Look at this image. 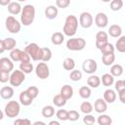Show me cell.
<instances>
[{
	"label": "cell",
	"mask_w": 125,
	"mask_h": 125,
	"mask_svg": "<svg viewBox=\"0 0 125 125\" xmlns=\"http://www.w3.org/2000/svg\"><path fill=\"white\" fill-rule=\"evenodd\" d=\"M49 125H60V122L53 120V121H50V122H49Z\"/></svg>",
	"instance_id": "53"
},
{
	"label": "cell",
	"mask_w": 125,
	"mask_h": 125,
	"mask_svg": "<svg viewBox=\"0 0 125 125\" xmlns=\"http://www.w3.org/2000/svg\"><path fill=\"white\" fill-rule=\"evenodd\" d=\"M87 84L91 88H98L101 85V78L97 75L91 74L87 79Z\"/></svg>",
	"instance_id": "24"
},
{
	"label": "cell",
	"mask_w": 125,
	"mask_h": 125,
	"mask_svg": "<svg viewBox=\"0 0 125 125\" xmlns=\"http://www.w3.org/2000/svg\"><path fill=\"white\" fill-rule=\"evenodd\" d=\"M69 78L74 82L79 81L82 78V72L80 70H78V69H72L70 74H69Z\"/></svg>",
	"instance_id": "38"
},
{
	"label": "cell",
	"mask_w": 125,
	"mask_h": 125,
	"mask_svg": "<svg viewBox=\"0 0 125 125\" xmlns=\"http://www.w3.org/2000/svg\"><path fill=\"white\" fill-rule=\"evenodd\" d=\"M35 73H36L37 77H39L40 79L48 78L50 75V69H49L48 64L45 62H39L35 67Z\"/></svg>",
	"instance_id": "7"
},
{
	"label": "cell",
	"mask_w": 125,
	"mask_h": 125,
	"mask_svg": "<svg viewBox=\"0 0 125 125\" xmlns=\"http://www.w3.org/2000/svg\"><path fill=\"white\" fill-rule=\"evenodd\" d=\"M16 45H17V41L12 37H7L3 40V46H4L5 51H11L15 49Z\"/></svg>",
	"instance_id": "23"
},
{
	"label": "cell",
	"mask_w": 125,
	"mask_h": 125,
	"mask_svg": "<svg viewBox=\"0 0 125 125\" xmlns=\"http://www.w3.org/2000/svg\"><path fill=\"white\" fill-rule=\"evenodd\" d=\"M108 34L111 37L118 38L122 34V28H121V26L118 25V24H112V25H110L109 26V29H108Z\"/></svg>",
	"instance_id": "21"
},
{
	"label": "cell",
	"mask_w": 125,
	"mask_h": 125,
	"mask_svg": "<svg viewBox=\"0 0 125 125\" xmlns=\"http://www.w3.org/2000/svg\"><path fill=\"white\" fill-rule=\"evenodd\" d=\"M78 28V20L75 16L73 15H69L66 17L65 21H64V25L62 28L63 34L69 37H72L73 35H75L76 31Z\"/></svg>",
	"instance_id": "2"
},
{
	"label": "cell",
	"mask_w": 125,
	"mask_h": 125,
	"mask_svg": "<svg viewBox=\"0 0 125 125\" xmlns=\"http://www.w3.org/2000/svg\"><path fill=\"white\" fill-rule=\"evenodd\" d=\"M94 109L98 113H104V112H105V110L107 109V104H106V102L104 99H102V98L97 99L95 101V104H94Z\"/></svg>",
	"instance_id": "13"
},
{
	"label": "cell",
	"mask_w": 125,
	"mask_h": 125,
	"mask_svg": "<svg viewBox=\"0 0 125 125\" xmlns=\"http://www.w3.org/2000/svg\"><path fill=\"white\" fill-rule=\"evenodd\" d=\"M98 123L100 125H110L112 123V119L109 115H106V114H103L101 113V115L98 117Z\"/></svg>",
	"instance_id": "32"
},
{
	"label": "cell",
	"mask_w": 125,
	"mask_h": 125,
	"mask_svg": "<svg viewBox=\"0 0 125 125\" xmlns=\"http://www.w3.org/2000/svg\"><path fill=\"white\" fill-rule=\"evenodd\" d=\"M21 8L19 2H11L8 5V12L12 15H19L21 12Z\"/></svg>",
	"instance_id": "22"
},
{
	"label": "cell",
	"mask_w": 125,
	"mask_h": 125,
	"mask_svg": "<svg viewBox=\"0 0 125 125\" xmlns=\"http://www.w3.org/2000/svg\"><path fill=\"white\" fill-rule=\"evenodd\" d=\"M80 110L85 113V114H88V113H91L93 111V105L91 104V103L89 102H83L81 104H80Z\"/></svg>",
	"instance_id": "37"
},
{
	"label": "cell",
	"mask_w": 125,
	"mask_h": 125,
	"mask_svg": "<svg viewBox=\"0 0 125 125\" xmlns=\"http://www.w3.org/2000/svg\"><path fill=\"white\" fill-rule=\"evenodd\" d=\"M0 96L4 100H10L14 96V89L11 86H5L0 90Z\"/></svg>",
	"instance_id": "20"
},
{
	"label": "cell",
	"mask_w": 125,
	"mask_h": 125,
	"mask_svg": "<svg viewBox=\"0 0 125 125\" xmlns=\"http://www.w3.org/2000/svg\"><path fill=\"white\" fill-rule=\"evenodd\" d=\"M53 104H54L56 106L61 107V106L65 105V104H66V100H65L64 98H62V97L59 94V95H56V96L53 98Z\"/></svg>",
	"instance_id": "36"
},
{
	"label": "cell",
	"mask_w": 125,
	"mask_h": 125,
	"mask_svg": "<svg viewBox=\"0 0 125 125\" xmlns=\"http://www.w3.org/2000/svg\"><path fill=\"white\" fill-rule=\"evenodd\" d=\"M107 33L104 31H99L96 34V47L98 49H100L104 44H105L107 42Z\"/></svg>",
	"instance_id": "14"
},
{
	"label": "cell",
	"mask_w": 125,
	"mask_h": 125,
	"mask_svg": "<svg viewBox=\"0 0 125 125\" xmlns=\"http://www.w3.org/2000/svg\"><path fill=\"white\" fill-rule=\"evenodd\" d=\"M101 82L103 83L104 86L109 87V86H111V85L114 83V77H113L110 73H104V74L102 76Z\"/></svg>",
	"instance_id": "26"
},
{
	"label": "cell",
	"mask_w": 125,
	"mask_h": 125,
	"mask_svg": "<svg viewBox=\"0 0 125 125\" xmlns=\"http://www.w3.org/2000/svg\"><path fill=\"white\" fill-rule=\"evenodd\" d=\"M83 122L85 124H87V125H92V124H94L96 122V119L92 114L88 113V114H85V116L83 118Z\"/></svg>",
	"instance_id": "45"
},
{
	"label": "cell",
	"mask_w": 125,
	"mask_h": 125,
	"mask_svg": "<svg viewBox=\"0 0 125 125\" xmlns=\"http://www.w3.org/2000/svg\"><path fill=\"white\" fill-rule=\"evenodd\" d=\"M21 51V50L17 49V48L11 50V52H10V58H11V60H12L13 62H20Z\"/></svg>",
	"instance_id": "41"
},
{
	"label": "cell",
	"mask_w": 125,
	"mask_h": 125,
	"mask_svg": "<svg viewBox=\"0 0 125 125\" xmlns=\"http://www.w3.org/2000/svg\"><path fill=\"white\" fill-rule=\"evenodd\" d=\"M67 113H68V118H67V120H70V121H76V120H78L79 117H80L79 112L76 111V110H73V109L67 111Z\"/></svg>",
	"instance_id": "43"
},
{
	"label": "cell",
	"mask_w": 125,
	"mask_h": 125,
	"mask_svg": "<svg viewBox=\"0 0 125 125\" xmlns=\"http://www.w3.org/2000/svg\"><path fill=\"white\" fill-rule=\"evenodd\" d=\"M10 3H11V0H0L1 6H8Z\"/></svg>",
	"instance_id": "51"
},
{
	"label": "cell",
	"mask_w": 125,
	"mask_h": 125,
	"mask_svg": "<svg viewBox=\"0 0 125 125\" xmlns=\"http://www.w3.org/2000/svg\"><path fill=\"white\" fill-rule=\"evenodd\" d=\"M117 93H118V97H119L120 102L122 104H124L125 103V89H122V90L118 91Z\"/></svg>",
	"instance_id": "50"
},
{
	"label": "cell",
	"mask_w": 125,
	"mask_h": 125,
	"mask_svg": "<svg viewBox=\"0 0 125 125\" xmlns=\"http://www.w3.org/2000/svg\"><path fill=\"white\" fill-rule=\"evenodd\" d=\"M115 61V55L114 53L111 54H105L102 57V62L104 65H111Z\"/></svg>",
	"instance_id": "29"
},
{
	"label": "cell",
	"mask_w": 125,
	"mask_h": 125,
	"mask_svg": "<svg viewBox=\"0 0 125 125\" xmlns=\"http://www.w3.org/2000/svg\"><path fill=\"white\" fill-rule=\"evenodd\" d=\"M86 41L81 37H73L67 40L66 48L70 51H81L85 48Z\"/></svg>",
	"instance_id": "4"
},
{
	"label": "cell",
	"mask_w": 125,
	"mask_h": 125,
	"mask_svg": "<svg viewBox=\"0 0 125 125\" xmlns=\"http://www.w3.org/2000/svg\"><path fill=\"white\" fill-rule=\"evenodd\" d=\"M95 23L100 28L105 27L107 25V23H108V18H107V16L104 13H102V12L98 13L96 15V17H95Z\"/></svg>",
	"instance_id": "11"
},
{
	"label": "cell",
	"mask_w": 125,
	"mask_h": 125,
	"mask_svg": "<svg viewBox=\"0 0 125 125\" xmlns=\"http://www.w3.org/2000/svg\"><path fill=\"white\" fill-rule=\"evenodd\" d=\"M103 2H104V3H107V2H110L111 0H102Z\"/></svg>",
	"instance_id": "56"
},
{
	"label": "cell",
	"mask_w": 125,
	"mask_h": 125,
	"mask_svg": "<svg viewBox=\"0 0 125 125\" xmlns=\"http://www.w3.org/2000/svg\"><path fill=\"white\" fill-rule=\"evenodd\" d=\"M94 21L93 16L89 12H83L79 16V23L83 28H89L92 26Z\"/></svg>",
	"instance_id": "8"
},
{
	"label": "cell",
	"mask_w": 125,
	"mask_h": 125,
	"mask_svg": "<svg viewBox=\"0 0 125 125\" xmlns=\"http://www.w3.org/2000/svg\"><path fill=\"white\" fill-rule=\"evenodd\" d=\"M24 51L29 55L30 59L33 61H38L39 53H40V47L36 43H29L26 45Z\"/></svg>",
	"instance_id": "9"
},
{
	"label": "cell",
	"mask_w": 125,
	"mask_h": 125,
	"mask_svg": "<svg viewBox=\"0 0 125 125\" xmlns=\"http://www.w3.org/2000/svg\"><path fill=\"white\" fill-rule=\"evenodd\" d=\"M51 41L54 45H61L64 41V34L62 32H55L51 36Z\"/></svg>",
	"instance_id": "25"
},
{
	"label": "cell",
	"mask_w": 125,
	"mask_h": 125,
	"mask_svg": "<svg viewBox=\"0 0 125 125\" xmlns=\"http://www.w3.org/2000/svg\"><path fill=\"white\" fill-rule=\"evenodd\" d=\"M109 6L112 11H119L123 7V1L122 0H111Z\"/></svg>",
	"instance_id": "39"
},
{
	"label": "cell",
	"mask_w": 125,
	"mask_h": 125,
	"mask_svg": "<svg viewBox=\"0 0 125 125\" xmlns=\"http://www.w3.org/2000/svg\"><path fill=\"white\" fill-rule=\"evenodd\" d=\"M56 116L59 120L61 121H65L67 120L68 118V113H67V110L65 109H59L57 112H56Z\"/></svg>",
	"instance_id": "40"
},
{
	"label": "cell",
	"mask_w": 125,
	"mask_h": 125,
	"mask_svg": "<svg viewBox=\"0 0 125 125\" xmlns=\"http://www.w3.org/2000/svg\"><path fill=\"white\" fill-rule=\"evenodd\" d=\"M60 95L67 101V100L71 99L72 96H73V88L70 85H67V84L66 85H63L62 87L61 91H60Z\"/></svg>",
	"instance_id": "17"
},
{
	"label": "cell",
	"mask_w": 125,
	"mask_h": 125,
	"mask_svg": "<svg viewBox=\"0 0 125 125\" xmlns=\"http://www.w3.org/2000/svg\"><path fill=\"white\" fill-rule=\"evenodd\" d=\"M24 80H25V73H23L21 70H14L10 75L9 82L11 86L19 87Z\"/></svg>",
	"instance_id": "6"
},
{
	"label": "cell",
	"mask_w": 125,
	"mask_h": 125,
	"mask_svg": "<svg viewBox=\"0 0 125 125\" xmlns=\"http://www.w3.org/2000/svg\"><path fill=\"white\" fill-rule=\"evenodd\" d=\"M20 111H21V105L20 104L17 102V101H10L7 103V104L5 105V108H4V112L5 114L10 117V118H14V117H17L19 114H20Z\"/></svg>",
	"instance_id": "3"
},
{
	"label": "cell",
	"mask_w": 125,
	"mask_h": 125,
	"mask_svg": "<svg viewBox=\"0 0 125 125\" xmlns=\"http://www.w3.org/2000/svg\"><path fill=\"white\" fill-rule=\"evenodd\" d=\"M41 113H42V116L45 117V118H50L52 116H54L55 114V108L53 105H45L42 110H41Z\"/></svg>",
	"instance_id": "27"
},
{
	"label": "cell",
	"mask_w": 125,
	"mask_h": 125,
	"mask_svg": "<svg viewBox=\"0 0 125 125\" xmlns=\"http://www.w3.org/2000/svg\"><path fill=\"white\" fill-rule=\"evenodd\" d=\"M78 93H79V96L82 99H89L91 97V94H92L91 89L88 86H82V87H80Z\"/></svg>",
	"instance_id": "35"
},
{
	"label": "cell",
	"mask_w": 125,
	"mask_h": 125,
	"mask_svg": "<svg viewBox=\"0 0 125 125\" xmlns=\"http://www.w3.org/2000/svg\"><path fill=\"white\" fill-rule=\"evenodd\" d=\"M114 88H115V90H116L117 92L120 91V90H122V89H125V81L122 80V79L117 80V81L115 82V86H114Z\"/></svg>",
	"instance_id": "49"
},
{
	"label": "cell",
	"mask_w": 125,
	"mask_h": 125,
	"mask_svg": "<svg viewBox=\"0 0 125 125\" xmlns=\"http://www.w3.org/2000/svg\"><path fill=\"white\" fill-rule=\"evenodd\" d=\"M3 117H4V113H3V111L0 109V120H2Z\"/></svg>",
	"instance_id": "55"
},
{
	"label": "cell",
	"mask_w": 125,
	"mask_h": 125,
	"mask_svg": "<svg viewBox=\"0 0 125 125\" xmlns=\"http://www.w3.org/2000/svg\"><path fill=\"white\" fill-rule=\"evenodd\" d=\"M33 100H34V99H33L26 91H22V92L20 94V102H21V104L22 105H24V106L30 105V104H32Z\"/></svg>",
	"instance_id": "18"
},
{
	"label": "cell",
	"mask_w": 125,
	"mask_h": 125,
	"mask_svg": "<svg viewBox=\"0 0 125 125\" xmlns=\"http://www.w3.org/2000/svg\"><path fill=\"white\" fill-rule=\"evenodd\" d=\"M59 14V10L57 8V6L54 5H50L45 9V17L49 20H54L58 17Z\"/></svg>",
	"instance_id": "16"
},
{
	"label": "cell",
	"mask_w": 125,
	"mask_h": 125,
	"mask_svg": "<svg viewBox=\"0 0 125 125\" xmlns=\"http://www.w3.org/2000/svg\"><path fill=\"white\" fill-rule=\"evenodd\" d=\"M5 26L7 28V30L13 34H16V33H19L20 30H21V23L20 21L13 16H9L6 21H5Z\"/></svg>",
	"instance_id": "5"
},
{
	"label": "cell",
	"mask_w": 125,
	"mask_h": 125,
	"mask_svg": "<svg viewBox=\"0 0 125 125\" xmlns=\"http://www.w3.org/2000/svg\"><path fill=\"white\" fill-rule=\"evenodd\" d=\"M99 50L102 52V54H103V55H105V54H111V53H114L115 48H114V46H113L111 43L106 42V43H105V44H104V45H103Z\"/></svg>",
	"instance_id": "31"
},
{
	"label": "cell",
	"mask_w": 125,
	"mask_h": 125,
	"mask_svg": "<svg viewBox=\"0 0 125 125\" xmlns=\"http://www.w3.org/2000/svg\"><path fill=\"white\" fill-rule=\"evenodd\" d=\"M119 53H124L125 52V36H119L114 47Z\"/></svg>",
	"instance_id": "30"
},
{
	"label": "cell",
	"mask_w": 125,
	"mask_h": 125,
	"mask_svg": "<svg viewBox=\"0 0 125 125\" xmlns=\"http://www.w3.org/2000/svg\"><path fill=\"white\" fill-rule=\"evenodd\" d=\"M104 100L106 102V104H112L116 100V94L115 91L112 89H106L104 92Z\"/></svg>",
	"instance_id": "19"
},
{
	"label": "cell",
	"mask_w": 125,
	"mask_h": 125,
	"mask_svg": "<svg viewBox=\"0 0 125 125\" xmlns=\"http://www.w3.org/2000/svg\"><path fill=\"white\" fill-rule=\"evenodd\" d=\"M10 79V73L0 70V83H6Z\"/></svg>",
	"instance_id": "47"
},
{
	"label": "cell",
	"mask_w": 125,
	"mask_h": 125,
	"mask_svg": "<svg viewBox=\"0 0 125 125\" xmlns=\"http://www.w3.org/2000/svg\"><path fill=\"white\" fill-rule=\"evenodd\" d=\"M97 68H98V64L95 60L87 59L83 62L82 69L84 70V72H86L88 74H94V72L97 71Z\"/></svg>",
	"instance_id": "10"
},
{
	"label": "cell",
	"mask_w": 125,
	"mask_h": 125,
	"mask_svg": "<svg viewBox=\"0 0 125 125\" xmlns=\"http://www.w3.org/2000/svg\"><path fill=\"white\" fill-rule=\"evenodd\" d=\"M20 70H21L23 73L28 74L33 71V64L28 62H21L20 64Z\"/></svg>",
	"instance_id": "33"
},
{
	"label": "cell",
	"mask_w": 125,
	"mask_h": 125,
	"mask_svg": "<svg viewBox=\"0 0 125 125\" xmlns=\"http://www.w3.org/2000/svg\"><path fill=\"white\" fill-rule=\"evenodd\" d=\"M35 18V8L31 4H27L21 8V21L23 25L28 26L30 25Z\"/></svg>",
	"instance_id": "1"
},
{
	"label": "cell",
	"mask_w": 125,
	"mask_h": 125,
	"mask_svg": "<svg viewBox=\"0 0 125 125\" xmlns=\"http://www.w3.org/2000/svg\"><path fill=\"white\" fill-rule=\"evenodd\" d=\"M20 62H30V57H29V55L24 50L23 51H21Z\"/></svg>",
	"instance_id": "46"
},
{
	"label": "cell",
	"mask_w": 125,
	"mask_h": 125,
	"mask_svg": "<svg viewBox=\"0 0 125 125\" xmlns=\"http://www.w3.org/2000/svg\"><path fill=\"white\" fill-rule=\"evenodd\" d=\"M62 66L65 70H72L75 67V61L72 58H66L62 62Z\"/></svg>",
	"instance_id": "34"
},
{
	"label": "cell",
	"mask_w": 125,
	"mask_h": 125,
	"mask_svg": "<svg viewBox=\"0 0 125 125\" xmlns=\"http://www.w3.org/2000/svg\"><path fill=\"white\" fill-rule=\"evenodd\" d=\"M122 73H123V67L121 64L116 63L110 67V74L113 77H119L122 75Z\"/></svg>",
	"instance_id": "28"
},
{
	"label": "cell",
	"mask_w": 125,
	"mask_h": 125,
	"mask_svg": "<svg viewBox=\"0 0 125 125\" xmlns=\"http://www.w3.org/2000/svg\"><path fill=\"white\" fill-rule=\"evenodd\" d=\"M19 2H23V1H26V0H18Z\"/></svg>",
	"instance_id": "57"
},
{
	"label": "cell",
	"mask_w": 125,
	"mask_h": 125,
	"mask_svg": "<svg viewBox=\"0 0 125 125\" xmlns=\"http://www.w3.org/2000/svg\"><path fill=\"white\" fill-rule=\"evenodd\" d=\"M25 91H26L33 99L37 98V96H38V94H39V90H38V88L35 87V86H29Z\"/></svg>",
	"instance_id": "42"
},
{
	"label": "cell",
	"mask_w": 125,
	"mask_h": 125,
	"mask_svg": "<svg viewBox=\"0 0 125 125\" xmlns=\"http://www.w3.org/2000/svg\"><path fill=\"white\" fill-rule=\"evenodd\" d=\"M70 5V0H57L56 1V6L57 8L61 9H65Z\"/></svg>",
	"instance_id": "44"
},
{
	"label": "cell",
	"mask_w": 125,
	"mask_h": 125,
	"mask_svg": "<svg viewBox=\"0 0 125 125\" xmlns=\"http://www.w3.org/2000/svg\"><path fill=\"white\" fill-rule=\"evenodd\" d=\"M38 124H42V125H45L46 123H45V122H43V121H35V122L33 123V125H38Z\"/></svg>",
	"instance_id": "54"
},
{
	"label": "cell",
	"mask_w": 125,
	"mask_h": 125,
	"mask_svg": "<svg viewBox=\"0 0 125 125\" xmlns=\"http://www.w3.org/2000/svg\"><path fill=\"white\" fill-rule=\"evenodd\" d=\"M51 59H52V51L49 48H46V47L40 48V53H39L38 61L46 62H49Z\"/></svg>",
	"instance_id": "15"
},
{
	"label": "cell",
	"mask_w": 125,
	"mask_h": 125,
	"mask_svg": "<svg viewBox=\"0 0 125 125\" xmlns=\"http://www.w3.org/2000/svg\"><path fill=\"white\" fill-rule=\"evenodd\" d=\"M3 52H5V49L3 46V40H0V54H2Z\"/></svg>",
	"instance_id": "52"
},
{
	"label": "cell",
	"mask_w": 125,
	"mask_h": 125,
	"mask_svg": "<svg viewBox=\"0 0 125 125\" xmlns=\"http://www.w3.org/2000/svg\"><path fill=\"white\" fill-rule=\"evenodd\" d=\"M13 69H14V63L11 59H8V58L0 59V70L10 73Z\"/></svg>",
	"instance_id": "12"
},
{
	"label": "cell",
	"mask_w": 125,
	"mask_h": 125,
	"mask_svg": "<svg viewBox=\"0 0 125 125\" xmlns=\"http://www.w3.org/2000/svg\"><path fill=\"white\" fill-rule=\"evenodd\" d=\"M14 124L15 125H30L31 124V121L29 119H27V118H24V119L20 118V119L15 120Z\"/></svg>",
	"instance_id": "48"
}]
</instances>
